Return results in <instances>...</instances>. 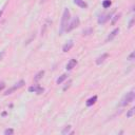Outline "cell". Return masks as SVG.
<instances>
[{
    "label": "cell",
    "mask_w": 135,
    "mask_h": 135,
    "mask_svg": "<svg viewBox=\"0 0 135 135\" xmlns=\"http://www.w3.org/2000/svg\"><path fill=\"white\" fill-rule=\"evenodd\" d=\"M43 75H44V71H39L38 73L36 74V76L34 77V81H35V82H38L39 80H40L42 77H43Z\"/></svg>",
    "instance_id": "obj_13"
},
{
    "label": "cell",
    "mask_w": 135,
    "mask_h": 135,
    "mask_svg": "<svg viewBox=\"0 0 135 135\" xmlns=\"http://www.w3.org/2000/svg\"><path fill=\"white\" fill-rule=\"evenodd\" d=\"M118 33H119V29H118V28L114 29V30H113V31L111 32V33H110L109 35H108V37H107L106 41L108 42V41H111V40H113V39H114L115 37L117 36V34H118Z\"/></svg>",
    "instance_id": "obj_7"
},
{
    "label": "cell",
    "mask_w": 135,
    "mask_h": 135,
    "mask_svg": "<svg viewBox=\"0 0 135 135\" xmlns=\"http://www.w3.org/2000/svg\"><path fill=\"white\" fill-rule=\"evenodd\" d=\"M29 92H32V93H36V94H42L44 92V89L40 87V85H32V87L29 88Z\"/></svg>",
    "instance_id": "obj_6"
},
{
    "label": "cell",
    "mask_w": 135,
    "mask_h": 135,
    "mask_svg": "<svg viewBox=\"0 0 135 135\" xmlns=\"http://www.w3.org/2000/svg\"><path fill=\"white\" fill-rule=\"evenodd\" d=\"M97 101V96H93V97H91V98H89L87 100V107H91V106H93L95 102Z\"/></svg>",
    "instance_id": "obj_12"
},
{
    "label": "cell",
    "mask_w": 135,
    "mask_h": 135,
    "mask_svg": "<svg viewBox=\"0 0 135 135\" xmlns=\"http://www.w3.org/2000/svg\"><path fill=\"white\" fill-rule=\"evenodd\" d=\"M113 17H114V18H113V20L111 21V24H113V25H114V24L116 23V21H117L118 19H119V17H120V14H117V15H114V16H113Z\"/></svg>",
    "instance_id": "obj_19"
},
{
    "label": "cell",
    "mask_w": 135,
    "mask_h": 135,
    "mask_svg": "<svg viewBox=\"0 0 135 135\" xmlns=\"http://www.w3.org/2000/svg\"><path fill=\"white\" fill-rule=\"evenodd\" d=\"M73 2L77 5V7L81 8V9H87L88 8V3L84 0H73Z\"/></svg>",
    "instance_id": "obj_11"
},
{
    "label": "cell",
    "mask_w": 135,
    "mask_h": 135,
    "mask_svg": "<svg viewBox=\"0 0 135 135\" xmlns=\"http://www.w3.org/2000/svg\"><path fill=\"white\" fill-rule=\"evenodd\" d=\"M4 54H5V52L4 51H2V52H0V60L3 58V56H4Z\"/></svg>",
    "instance_id": "obj_25"
},
{
    "label": "cell",
    "mask_w": 135,
    "mask_h": 135,
    "mask_svg": "<svg viewBox=\"0 0 135 135\" xmlns=\"http://www.w3.org/2000/svg\"><path fill=\"white\" fill-rule=\"evenodd\" d=\"M2 12H3V10L1 11V12H0V16H1V14H2Z\"/></svg>",
    "instance_id": "obj_26"
},
{
    "label": "cell",
    "mask_w": 135,
    "mask_h": 135,
    "mask_svg": "<svg viewBox=\"0 0 135 135\" xmlns=\"http://www.w3.org/2000/svg\"><path fill=\"white\" fill-rule=\"evenodd\" d=\"M92 33H93V29H92V28L85 29V30H83V31H82V35H83V36L90 35V34H92Z\"/></svg>",
    "instance_id": "obj_18"
},
{
    "label": "cell",
    "mask_w": 135,
    "mask_h": 135,
    "mask_svg": "<svg viewBox=\"0 0 135 135\" xmlns=\"http://www.w3.org/2000/svg\"><path fill=\"white\" fill-rule=\"evenodd\" d=\"M67 78H68V75H67V74H62L61 76H59V77H58V79L56 80L57 84H60V83H62V82H63V81H64V80H66Z\"/></svg>",
    "instance_id": "obj_14"
},
{
    "label": "cell",
    "mask_w": 135,
    "mask_h": 135,
    "mask_svg": "<svg viewBox=\"0 0 135 135\" xmlns=\"http://www.w3.org/2000/svg\"><path fill=\"white\" fill-rule=\"evenodd\" d=\"M134 98H135V92H134V90H132V91H130L129 93H127L125 96L122 97L121 102H120V106L126 107L127 105L131 104V102L134 100Z\"/></svg>",
    "instance_id": "obj_2"
},
{
    "label": "cell",
    "mask_w": 135,
    "mask_h": 135,
    "mask_svg": "<svg viewBox=\"0 0 135 135\" xmlns=\"http://www.w3.org/2000/svg\"><path fill=\"white\" fill-rule=\"evenodd\" d=\"M5 88V83L4 82H0V91H2Z\"/></svg>",
    "instance_id": "obj_24"
},
{
    "label": "cell",
    "mask_w": 135,
    "mask_h": 135,
    "mask_svg": "<svg viewBox=\"0 0 135 135\" xmlns=\"http://www.w3.org/2000/svg\"><path fill=\"white\" fill-rule=\"evenodd\" d=\"M112 4V1L111 0H104V2H102V7H104V9H108L110 8Z\"/></svg>",
    "instance_id": "obj_16"
},
{
    "label": "cell",
    "mask_w": 135,
    "mask_h": 135,
    "mask_svg": "<svg viewBox=\"0 0 135 135\" xmlns=\"http://www.w3.org/2000/svg\"><path fill=\"white\" fill-rule=\"evenodd\" d=\"M134 113H135V108H134V107H132L131 109L127 112V117H128V118H131V117L134 115Z\"/></svg>",
    "instance_id": "obj_17"
},
{
    "label": "cell",
    "mask_w": 135,
    "mask_h": 135,
    "mask_svg": "<svg viewBox=\"0 0 135 135\" xmlns=\"http://www.w3.org/2000/svg\"><path fill=\"white\" fill-rule=\"evenodd\" d=\"M108 57H109V54H108V53L102 54L101 56H99L98 58L96 59V64H97V66H100V64H101L102 62H105V60H106V59H107Z\"/></svg>",
    "instance_id": "obj_9"
},
{
    "label": "cell",
    "mask_w": 135,
    "mask_h": 135,
    "mask_svg": "<svg viewBox=\"0 0 135 135\" xmlns=\"http://www.w3.org/2000/svg\"><path fill=\"white\" fill-rule=\"evenodd\" d=\"M76 64H77V60H76V59H70L69 62L67 63L66 69L68 70V71H71L73 68H75V66H76Z\"/></svg>",
    "instance_id": "obj_10"
},
{
    "label": "cell",
    "mask_w": 135,
    "mask_h": 135,
    "mask_svg": "<svg viewBox=\"0 0 135 135\" xmlns=\"http://www.w3.org/2000/svg\"><path fill=\"white\" fill-rule=\"evenodd\" d=\"M42 1H44V0H42Z\"/></svg>",
    "instance_id": "obj_27"
},
{
    "label": "cell",
    "mask_w": 135,
    "mask_h": 135,
    "mask_svg": "<svg viewBox=\"0 0 135 135\" xmlns=\"http://www.w3.org/2000/svg\"><path fill=\"white\" fill-rule=\"evenodd\" d=\"M134 56H135V53H134V52H132V53L130 54V55H129L128 59H129V60H133V59H134Z\"/></svg>",
    "instance_id": "obj_23"
},
{
    "label": "cell",
    "mask_w": 135,
    "mask_h": 135,
    "mask_svg": "<svg viewBox=\"0 0 135 135\" xmlns=\"http://www.w3.org/2000/svg\"><path fill=\"white\" fill-rule=\"evenodd\" d=\"M71 83H72V80H69V82L67 83V85H64L63 87V91H67V89H69L71 87Z\"/></svg>",
    "instance_id": "obj_21"
},
{
    "label": "cell",
    "mask_w": 135,
    "mask_h": 135,
    "mask_svg": "<svg viewBox=\"0 0 135 135\" xmlns=\"http://www.w3.org/2000/svg\"><path fill=\"white\" fill-rule=\"evenodd\" d=\"M71 129H72V126H67V127L61 131V134H62V135H68L70 132H71Z\"/></svg>",
    "instance_id": "obj_15"
},
{
    "label": "cell",
    "mask_w": 135,
    "mask_h": 135,
    "mask_svg": "<svg viewBox=\"0 0 135 135\" xmlns=\"http://www.w3.org/2000/svg\"><path fill=\"white\" fill-rule=\"evenodd\" d=\"M113 13L114 12H112V13H109V14H102V15H100L99 17H98V23L99 24H104V23H106L108 20H110L111 18H112V15H113Z\"/></svg>",
    "instance_id": "obj_5"
},
{
    "label": "cell",
    "mask_w": 135,
    "mask_h": 135,
    "mask_svg": "<svg viewBox=\"0 0 135 135\" xmlns=\"http://www.w3.org/2000/svg\"><path fill=\"white\" fill-rule=\"evenodd\" d=\"M24 84H25L24 80H20V81H18L17 83H15V85H14V87H12L11 89H9V90H7V91H5L4 95L7 96V95H10V94H12V93H13V92H14L15 90H17V89H20V88H22Z\"/></svg>",
    "instance_id": "obj_4"
},
{
    "label": "cell",
    "mask_w": 135,
    "mask_h": 135,
    "mask_svg": "<svg viewBox=\"0 0 135 135\" xmlns=\"http://www.w3.org/2000/svg\"><path fill=\"white\" fill-rule=\"evenodd\" d=\"M73 47H74V42H73V40H69L67 43L62 47V51H63L64 53H67V52H69L70 50H71Z\"/></svg>",
    "instance_id": "obj_8"
},
{
    "label": "cell",
    "mask_w": 135,
    "mask_h": 135,
    "mask_svg": "<svg viewBox=\"0 0 135 135\" xmlns=\"http://www.w3.org/2000/svg\"><path fill=\"white\" fill-rule=\"evenodd\" d=\"M79 24H80V19H79V17H77V16H76V17H74L68 23V25H67L66 30H64V32H71L72 30L76 29L77 26H79Z\"/></svg>",
    "instance_id": "obj_3"
},
{
    "label": "cell",
    "mask_w": 135,
    "mask_h": 135,
    "mask_svg": "<svg viewBox=\"0 0 135 135\" xmlns=\"http://www.w3.org/2000/svg\"><path fill=\"white\" fill-rule=\"evenodd\" d=\"M13 134H14L13 129H7V130H4V135H13Z\"/></svg>",
    "instance_id": "obj_20"
},
{
    "label": "cell",
    "mask_w": 135,
    "mask_h": 135,
    "mask_svg": "<svg viewBox=\"0 0 135 135\" xmlns=\"http://www.w3.org/2000/svg\"><path fill=\"white\" fill-rule=\"evenodd\" d=\"M70 17H71V14H70V11L68 8L63 10V14H62V18H61V23H60V30H59V35H61L64 30H66L68 23L70 22Z\"/></svg>",
    "instance_id": "obj_1"
},
{
    "label": "cell",
    "mask_w": 135,
    "mask_h": 135,
    "mask_svg": "<svg viewBox=\"0 0 135 135\" xmlns=\"http://www.w3.org/2000/svg\"><path fill=\"white\" fill-rule=\"evenodd\" d=\"M133 24H134V18H132V19L130 20V22H129V24H128V28L131 29L132 26H133Z\"/></svg>",
    "instance_id": "obj_22"
}]
</instances>
